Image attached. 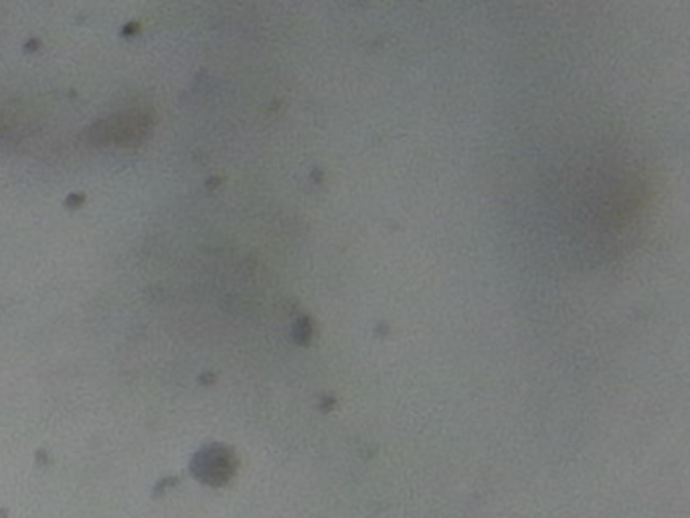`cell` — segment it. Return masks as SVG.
I'll return each instance as SVG.
<instances>
[{"label":"cell","instance_id":"6da1fadb","mask_svg":"<svg viewBox=\"0 0 690 518\" xmlns=\"http://www.w3.org/2000/svg\"><path fill=\"white\" fill-rule=\"evenodd\" d=\"M235 468V460L233 454L221 445H213L207 447L203 452L197 454L195 462H193V472L195 476L205 482V484H213L219 486L223 482H227Z\"/></svg>","mask_w":690,"mask_h":518},{"label":"cell","instance_id":"7a4b0ae2","mask_svg":"<svg viewBox=\"0 0 690 518\" xmlns=\"http://www.w3.org/2000/svg\"><path fill=\"white\" fill-rule=\"evenodd\" d=\"M148 128H150V124H148L146 114L130 112V114L112 118V120L99 124L97 132H99V136H103V140H110V142H130V140H136V138L144 136Z\"/></svg>","mask_w":690,"mask_h":518}]
</instances>
